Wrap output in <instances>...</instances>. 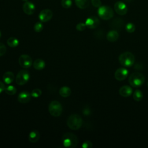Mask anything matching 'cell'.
I'll return each mask as SVG.
<instances>
[{
  "instance_id": "d590c367",
  "label": "cell",
  "mask_w": 148,
  "mask_h": 148,
  "mask_svg": "<svg viewBox=\"0 0 148 148\" xmlns=\"http://www.w3.org/2000/svg\"><path fill=\"white\" fill-rule=\"evenodd\" d=\"M1 31H0V38H1Z\"/></svg>"
},
{
  "instance_id": "ac0fdd59",
  "label": "cell",
  "mask_w": 148,
  "mask_h": 148,
  "mask_svg": "<svg viewBox=\"0 0 148 148\" xmlns=\"http://www.w3.org/2000/svg\"><path fill=\"white\" fill-rule=\"evenodd\" d=\"M40 138V134L37 130L31 131L28 135V140L31 143H36Z\"/></svg>"
},
{
  "instance_id": "e0dca14e",
  "label": "cell",
  "mask_w": 148,
  "mask_h": 148,
  "mask_svg": "<svg viewBox=\"0 0 148 148\" xmlns=\"http://www.w3.org/2000/svg\"><path fill=\"white\" fill-rule=\"evenodd\" d=\"M2 79L7 84L12 83L14 79V75L12 72H6L2 76Z\"/></svg>"
},
{
  "instance_id": "4fadbf2b",
  "label": "cell",
  "mask_w": 148,
  "mask_h": 148,
  "mask_svg": "<svg viewBox=\"0 0 148 148\" xmlns=\"http://www.w3.org/2000/svg\"><path fill=\"white\" fill-rule=\"evenodd\" d=\"M23 10L27 15H31L35 10V6L32 2L26 1L23 4Z\"/></svg>"
},
{
  "instance_id": "d6986e66",
  "label": "cell",
  "mask_w": 148,
  "mask_h": 148,
  "mask_svg": "<svg viewBox=\"0 0 148 148\" xmlns=\"http://www.w3.org/2000/svg\"><path fill=\"white\" fill-rule=\"evenodd\" d=\"M33 66L36 70H42L45 67V62L42 59L38 58L34 62Z\"/></svg>"
},
{
  "instance_id": "484cf974",
  "label": "cell",
  "mask_w": 148,
  "mask_h": 148,
  "mask_svg": "<svg viewBox=\"0 0 148 148\" xmlns=\"http://www.w3.org/2000/svg\"><path fill=\"white\" fill-rule=\"evenodd\" d=\"M125 30L127 32H128L129 33H132L135 30V26L133 23H128L125 25Z\"/></svg>"
},
{
  "instance_id": "4dcf8cb0",
  "label": "cell",
  "mask_w": 148,
  "mask_h": 148,
  "mask_svg": "<svg viewBox=\"0 0 148 148\" xmlns=\"http://www.w3.org/2000/svg\"><path fill=\"white\" fill-rule=\"evenodd\" d=\"M6 51V47L5 45L3 43L0 42V57L3 56L5 54Z\"/></svg>"
},
{
  "instance_id": "603a6c76",
  "label": "cell",
  "mask_w": 148,
  "mask_h": 148,
  "mask_svg": "<svg viewBox=\"0 0 148 148\" xmlns=\"http://www.w3.org/2000/svg\"><path fill=\"white\" fill-rule=\"evenodd\" d=\"M123 20L117 18L113 20V21L111 23V26L113 27V28H120L123 25Z\"/></svg>"
},
{
  "instance_id": "8d00e7d4",
  "label": "cell",
  "mask_w": 148,
  "mask_h": 148,
  "mask_svg": "<svg viewBox=\"0 0 148 148\" xmlns=\"http://www.w3.org/2000/svg\"><path fill=\"white\" fill-rule=\"evenodd\" d=\"M147 87H148V83H147Z\"/></svg>"
},
{
  "instance_id": "f546056e",
  "label": "cell",
  "mask_w": 148,
  "mask_h": 148,
  "mask_svg": "<svg viewBox=\"0 0 148 148\" xmlns=\"http://www.w3.org/2000/svg\"><path fill=\"white\" fill-rule=\"evenodd\" d=\"M86 24L85 23H78L76 26V29L79 31H84L86 28Z\"/></svg>"
},
{
  "instance_id": "7402d4cb",
  "label": "cell",
  "mask_w": 148,
  "mask_h": 148,
  "mask_svg": "<svg viewBox=\"0 0 148 148\" xmlns=\"http://www.w3.org/2000/svg\"><path fill=\"white\" fill-rule=\"evenodd\" d=\"M7 44L10 47H16L18 45L19 41L14 37H10L7 40Z\"/></svg>"
},
{
  "instance_id": "cb8c5ba5",
  "label": "cell",
  "mask_w": 148,
  "mask_h": 148,
  "mask_svg": "<svg viewBox=\"0 0 148 148\" xmlns=\"http://www.w3.org/2000/svg\"><path fill=\"white\" fill-rule=\"evenodd\" d=\"M5 91L7 94H8L9 95H13L16 93L17 89L16 88V87L14 86L9 85L5 87Z\"/></svg>"
},
{
  "instance_id": "1f68e13d",
  "label": "cell",
  "mask_w": 148,
  "mask_h": 148,
  "mask_svg": "<svg viewBox=\"0 0 148 148\" xmlns=\"http://www.w3.org/2000/svg\"><path fill=\"white\" fill-rule=\"evenodd\" d=\"M92 146V142H90V140H86L82 145V147L83 148H91Z\"/></svg>"
},
{
  "instance_id": "2e32d148",
  "label": "cell",
  "mask_w": 148,
  "mask_h": 148,
  "mask_svg": "<svg viewBox=\"0 0 148 148\" xmlns=\"http://www.w3.org/2000/svg\"><path fill=\"white\" fill-rule=\"evenodd\" d=\"M119 37V34L118 32L116 30H112L108 32L106 35L107 40L110 42H116Z\"/></svg>"
},
{
  "instance_id": "ba28073f",
  "label": "cell",
  "mask_w": 148,
  "mask_h": 148,
  "mask_svg": "<svg viewBox=\"0 0 148 148\" xmlns=\"http://www.w3.org/2000/svg\"><path fill=\"white\" fill-rule=\"evenodd\" d=\"M18 63L22 68H28L32 65V58L27 54H22L18 58Z\"/></svg>"
},
{
  "instance_id": "d6a6232c",
  "label": "cell",
  "mask_w": 148,
  "mask_h": 148,
  "mask_svg": "<svg viewBox=\"0 0 148 148\" xmlns=\"http://www.w3.org/2000/svg\"><path fill=\"white\" fill-rule=\"evenodd\" d=\"M91 2L92 6L95 8H99L101 6V0H91Z\"/></svg>"
},
{
  "instance_id": "4316f807",
  "label": "cell",
  "mask_w": 148,
  "mask_h": 148,
  "mask_svg": "<svg viewBox=\"0 0 148 148\" xmlns=\"http://www.w3.org/2000/svg\"><path fill=\"white\" fill-rule=\"evenodd\" d=\"M42 94V91L39 88H35L32 90L31 92V95L33 98H38Z\"/></svg>"
},
{
  "instance_id": "e575fe53",
  "label": "cell",
  "mask_w": 148,
  "mask_h": 148,
  "mask_svg": "<svg viewBox=\"0 0 148 148\" xmlns=\"http://www.w3.org/2000/svg\"><path fill=\"white\" fill-rule=\"evenodd\" d=\"M22 1H25V2H26V1H28V0H22Z\"/></svg>"
},
{
  "instance_id": "f1b7e54d",
  "label": "cell",
  "mask_w": 148,
  "mask_h": 148,
  "mask_svg": "<svg viewBox=\"0 0 148 148\" xmlns=\"http://www.w3.org/2000/svg\"><path fill=\"white\" fill-rule=\"evenodd\" d=\"M72 5V0H61V5L64 8L68 9L71 7Z\"/></svg>"
},
{
  "instance_id": "7c38bea8",
  "label": "cell",
  "mask_w": 148,
  "mask_h": 148,
  "mask_svg": "<svg viewBox=\"0 0 148 148\" xmlns=\"http://www.w3.org/2000/svg\"><path fill=\"white\" fill-rule=\"evenodd\" d=\"M85 24L87 28L90 29H94L99 25V20L97 17L92 16L88 17L86 19Z\"/></svg>"
},
{
  "instance_id": "5bb4252c",
  "label": "cell",
  "mask_w": 148,
  "mask_h": 148,
  "mask_svg": "<svg viewBox=\"0 0 148 148\" xmlns=\"http://www.w3.org/2000/svg\"><path fill=\"white\" fill-rule=\"evenodd\" d=\"M31 93L28 91H22L21 92L17 97L18 101L22 103H28L31 100Z\"/></svg>"
},
{
  "instance_id": "d4e9b609",
  "label": "cell",
  "mask_w": 148,
  "mask_h": 148,
  "mask_svg": "<svg viewBox=\"0 0 148 148\" xmlns=\"http://www.w3.org/2000/svg\"><path fill=\"white\" fill-rule=\"evenodd\" d=\"M143 95L140 90H136L133 93V98L136 101H140L143 98Z\"/></svg>"
},
{
  "instance_id": "44dd1931",
  "label": "cell",
  "mask_w": 148,
  "mask_h": 148,
  "mask_svg": "<svg viewBox=\"0 0 148 148\" xmlns=\"http://www.w3.org/2000/svg\"><path fill=\"white\" fill-rule=\"evenodd\" d=\"M76 5L81 9L87 8L90 3V0H75Z\"/></svg>"
},
{
  "instance_id": "ffe728a7",
  "label": "cell",
  "mask_w": 148,
  "mask_h": 148,
  "mask_svg": "<svg viewBox=\"0 0 148 148\" xmlns=\"http://www.w3.org/2000/svg\"><path fill=\"white\" fill-rule=\"evenodd\" d=\"M59 94L62 97H68L71 94V90L68 86H63L60 88Z\"/></svg>"
},
{
  "instance_id": "3957f363",
  "label": "cell",
  "mask_w": 148,
  "mask_h": 148,
  "mask_svg": "<svg viewBox=\"0 0 148 148\" xmlns=\"http://www.w3.org/2000/svg\"><path fill=\"white\" fill-rule=\"evenodd\" d=\"M119 61L121 65L125 67H130L135 62V56L130 51H125L119 56Z\"/></svg>"
},
{
  "instance_id": "52a82bcc",
  "label": "cell",
  "mask_w": 148,
  "mask_h": 148,
  "mask_svg": "<svg viewBox=\"0 0 148 148\" xmlns=\"http://www.w3.org/2000/svg\"><path fill=\"white\" fill-rule=\"evenodd\" d=\"M30 77L29 72L27 70H21L17 75L16 82L18 85L23 86L27 83Z\"/></svg>"
},
{
  "instance_id": "6da1fadb",
  "label": "cell",
  "mask_w": 148,
  "mask_h": 148,
  "mask_svg": "<svg viewBox=\"0 0 148 148\" xmlns=\"http://www.w3.org/2000/svg\"><path fill=\"white\" fill-rule=\"evenodd\" d=\"M62 142L64 147L67 148H74L78 143L77 137L73 133H65L62 137Z\"/></svg>"
},
{
  "instance_id": "9a60e30c",
  "label": "cell",
  "mask_w": 148,
  "mask_h": 148,
  "mask_svg": "<svg viewBox=\"0 0 148 148\" xmlns=\"http://www.w3.org/2000/svg\"><path fill=\"white\" fill-rule=\"evenodd\" d=\"M132 88L129 86H123L121 87L119 90L120 95L123 97H128L132 94Z\"/></svg>"
},
{
  "instance_id": "9c48e42d",
  "label": "cell",
  "mask_w": 148,
  "mask_h": 148,
  "mask_svg": "<svg viewBox=\"0 0 148 148\" xmlns=\"http://www.w3.org/2000/svg\"><path fill=\"white\" fill-rule=\"evenodd\" d=\"M114 9L116 13L119 15H125L128 11V8L125 3L121 1H117L114 5Z\"/></svg>"
},
{
  "instance_id": "5b68a950",
  "label": "cell",
  "mask_w": 148,
  "mask_h": 148,
  "mask_svg": "<svg viewBox=\"0 0 148 148\" xmlns=\"http://www.w3.org/2000/svg\"><path fill=\"white\" fill-rule=\"evenodd\" d=\"M128 82L132 87H138L145 82V76L140 73L135 72L130 76Z\"/></svg>"
},
{
  "instance_id": "8fae6325",
  "label": "cell",
  "mask_w": 148,
  "mask_h": 148,
  "mask_svg": "<svg viewBox=\"0 0 148 148\" xmlns=\"http://www.w3.org/2000/svg\"><path fill=\"white\" fill-rule=\"evenodd\" d=\"M128 75V71L124 68H118L114 73V78L118 81L125 80Z\"/></svg>"
},
{
  "instance_id": "30bf717a",
  "label": "cell",
  "mask_w": 148,
  "mask_h": 148,
  "mask_svg": "<svg viewBox=\"0 0 148 148\" xmlns=\"http://www.w3.org/2000/svg\"><path fill=\"white\" fill-rule=\"evenodd\" d=\"M53 17V12L51 10L46 9L42 10L39 14V18L41 22H47Z\"/></svg>"
},
{
  "instance_id": "277c9868",
  "label": "cell",
  "mask_w": 148,
  "mask_h": 148,
  "mask_svg": "<svg viewBox=\"0 0 148 148\" xmlns=\"http://www.w3.org/2000/svg\"><path fill=\"white\" fill-rule=\"evenodd\" d=\"M98 14L102 20H108L113 17L114 12L110 6L107 5H101L98 8Z\"/></svg>"
},
{
  "instance_id": "8992f818",
  "label": "cell",
  "mask_w": 148,
  "mask_h": 148,
  "mask_svg": "<svg viewBox=\"0 0 148 148\" xmlns=\"http://www.w3.org/2000/svg\"><path fill=\"white\" fill-rule=\"evenodd\" d=\"M49 113L54 117L60 116L62 112L61 104L57 101H53L50 102L48 107Z\"/></svg>"
},
{
  "instance_id": "7a4b0ae2",
  "label": "cell",
  "mask_w": 148,
  "mask_h": 148,
  "mask_svg": "<svg viewBox=\"0 0 148 148\" xmlns=\"http://www.w3.org/2000/svg\"><path fill=\"white\" fill-rule=\"evenodd\" d=\"M83 120L80 116L76 114L70 115L66 121L68 127L72 130H77L82 125Z\"/></svg>"
},
{
  "instance_id": "83f0119b",
  "label": "cell",
  "mask_w": 148,
  "mask_h": 148,
  "mask_svg": "<svg viewBox=\"0 0 148 148\" xmlns=\"http://www.w3.org/2000/svg\"><path fill=\"white\" fill-rule=\"evenodd\" d=\"M43 29V25L42 22H36L34 26V29L36 32H41Z\"/></svg>"
},
{
  "instance_id": "836d02e7",
  "label": "cell",
  "mask_w": 148,
  "mask_h": 148,
  "mask_svg": "<svg viewBox=\"0 0 148 148\" xmlns=\"http://www.w3.org/2000/svg\"><path fill=\"white\" fill-rule=\"evenodd\" d=\"M5 87H5L4 83H3L2 82L0 81V94H1L2 91H5Z\"/></svg>"
}]
</instances>
